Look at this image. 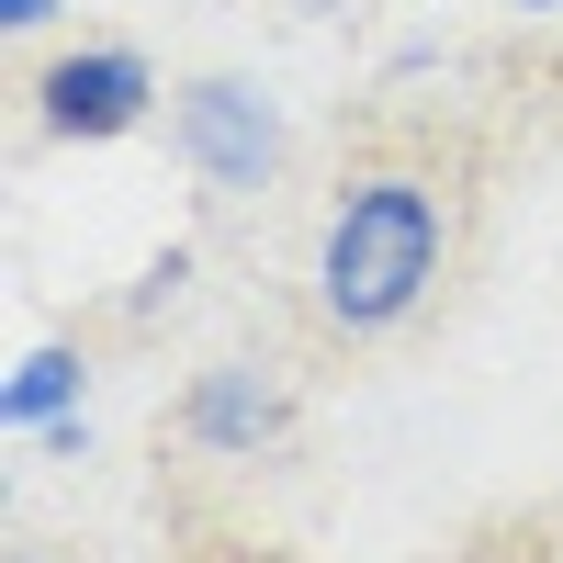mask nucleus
Listing matches in <instances>:
<instances>
[{
    "label": "nucleus",
    "mask_w": 563,
    "mask_h": 563,
    "mask_svg": "<svg viewBox=\"0 0 563 563\" xmlns=\"http://www.w3.org/2000/svg\"><path fill=\"white\" fill-rule=\"evenodd\" d=\"M440 260H451V214L417 169H361L339 180L327 203V238H316V305L339 339H384L417 305L440 294Z\"/></svg>",
    "instance_id": "obj_1"
},
{
    "label": "nucleus",
    "mask_w": 563,
    "mask_h": 563,
    "mask_svg": "<svg viewBox=\"0 0 563 563\" xmlns=\"http://www.w3.org/2000/svg\"><path fill=\"white\" fill-rule=\"evenodd\" d=\"M169 147H180V169H192L203 192H260V180L282 169V102L260 79L214 68V79H192L169 102Z\"/></svg>",
    "instance_id": "obj_2"
},
{
    "label": "nucleus",
    "mask_w": 563,
    "mask_h": 563,
    "mask_svg": "<svg viewBox=\"0 0 563 563\" xmlns=\"http://www.w3.org/2000/svg\"><path fill=\"white\" fill-rule=\"evenodd\" d=\"M158 113V68L135 57V45H79L34 79V124L57 135V147H113Z\"/></svg>",
    "instance_id": "obj_3"
},
{
    "label": "nucleus",
    "mask_w": 563,
    "mask_h": 563,
    "mask_svg": "<svg viewBox=\"0 0 563 563\" xmlns=\"http://www.w3.org/2000/svg\"><path fill=\"white\" fill-rule=\"evenodd\" d=\"M282 429H294V395H282L260 361H214V372H192V395H180V440H192V451L260 462Z\"/></svg>",
    "instance_id": "obj_4"
},
{
    "label": "nucleus",
    "mask_w": 563,
    "mask_h": 563,
    "mask_svg": "<svg viewBox=\"0 0 563 563\" xmlns=\"http://www.w3.org/2000/svg\"><path fill=\"white\" fill-rule=\"evenodd\" d=\"M79 384H90V361H79L68 339L23 350V361H12V384H0V429L45 440V429H57V417H79Z\"/></svg>",
    "instance_id": "obj_5"
},
{
    "label": "nucleus",
    "mask_w": 563,
    "mask_h": 563,
    "mask_svg": "<svg viewBox=\"0 0 563 563\" xmlns=\"http://www.w3.org/2000/svg\"><path fill=\"white\" fill-rule=\"evenodd\" d=\"M180 282H192V249H158V260H147V282L124 294V316H158V305H180Z\"/></svg>",
    "instance_id": "obj_6"
},
{
    "label": "nucleus",
    "mask_w": 563,
    "mask_h": 563,
    "mask_svg": "<svg viewBox=\"0 0 563 563\" xmlns=\"http://www.w3.org/2000/svg\"><path fill=\"white\" fill-rule=\"evenodd\" d=\"M0 23H12V34H45V23H57V0H0Z\"/></svg>",
    "instance_id": "obj_7"
},
{
    "label": "nucleus",
    "mask_w": 563,
    "mask_h": 563,
    "mask_svg": "<svg viewBox=\"0 0 563 563\" xmlns=\"http://www.w3.org/2000/svg\"><path fill=\"white\" fill-rule=\"evenodd\" d=\"M519 12H563V0H519Z\"/></svg>",
    "instance_id": "obj_8"
}]
</instances>
